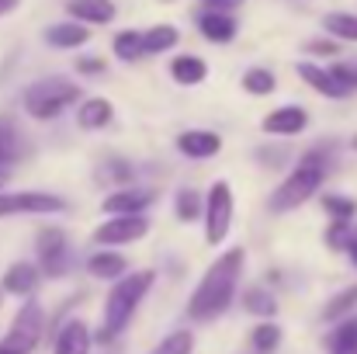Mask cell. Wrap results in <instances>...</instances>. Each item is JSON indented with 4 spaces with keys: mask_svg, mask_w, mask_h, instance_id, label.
<instances>
[{
    "mask_svg": "<svg viewBox=\"0 0 357 354\" xmlns=\"http://www.w3.org/2000/svg\"><path fill=\"white\" fill-rule=\"evenodd\" d=\"M246 264V250L233 246L226 253L215 257V264L202 274V281L195 285L191 299H188V316L195 323H208L219 320L233 302H236V288H239V274Z\"/></svg>",
    "mask_w": 357,
    "mask_h": 354,
    "instance_id": "obj_1",
    "label": "cell"
},
{
    "mask_svg": "<svg viewBox=\"0 0 357 354\" xmlns=\"http://www.w3.org/2000/svg\"><path fill=\"white\" fill-rule=\"evenodd\" d=\"M326 170H330V149L316 146V149L302 153L298 163L291 167V174L271 191V202H267L271 212L281 216V212H291V209L305 205L309 198H316L326 181Z\"/></svg>",
    "mask_w": 357,
    "mask_h": 354,
    "instance_id": "obj_2",
    "label": "cell"
},
{
    "mask_svg": "<svg viewBox=\"0 0 357 354\" xmlns=\"http://www.w3.org/2000/svg\"><path fill=\"white\" fill-rule=\"evenodd\" d=\"M156 285V271H132L112 285V292L105 295V309H101V341H119L125 327L132 323V316L139 313L142 299L149 295V288Z\"/></svg>",
    "mask_w": 357,
    "mask_h": 354,
    "instance_id": "obj_3",
    "label": "cell"
},
{
    "mask_svg": "<svg viewBox=\"0 0 357 354\" xmlns=\"http://www.w3.org/2000/svg\"><path fill=\"white\" fill-rule=\"evenodd\" d=\"M70 105H80V87L66 77H42L24 91V112L38 121L59 118Z\"/></svg>",
    "mask_w": 357,
    "mask_h": 354,
    "instance_id": "obj_4",
    "label": "cell"
},
{
    "mask_svg": "<svg viewBox=\"0 0 357 354\" xmlns=\"http://www.w3.org/2000/svg\"><path fill=\"white\" fill-rule=\"evenodd\" d=\"M42 334H45V313L35 299H24L10 320L7 337L0 341V354H31L38 348Z\"/></svg>",
    "mask_w": 357,
    "mask_h": 354,
    "instance_id": "obj_5",
    "label": "cell"
},
{
    "mask_svg": "<svg viewBox=\"0 0 357 354\" xmlns=\"http://www.w3.org/2000/svg\"><path fill=\"white\" fill-rule=\"evenodd\" d=\"M205 239L212 246L226 243V236L233 230V184L229 181H215L205 195Z\"/></svg>",
    "mask_w": 357,
    "mask_h": 354,
    "instance_id": "obj_6",
    "label": "cell"
},
{
    "mask_svg": "<svg viewBox=\"0 0 357 354\" xmlns=\"http://www.w3.org/2000/svg\"><path fill=\"white\" fill-rule=\"evenodd\" d=\"M38 243V271L42 278H63L73 267V250H70V236L59 226H45L35 236Z\"/></svg>",
    "mask_w": 357,
    "mask_h": 354,
    "instance_id": "obj_7",
    "label": "cell"
},
{
    "mask_svg": "<svg viewBox=\"0 0 357 354\" xmlns=\"http://www.w3.org/2000/svg\"><path fill=\"white\" fill-rule=\"evenodd\" d=\"M66 212V198L52 191H0V219L10 216H59Z\"/></svg>",
    "mask_w": 357,
    "mask_h": 354,
    "instance_id": "obj_8",
    "label": "cell"
},
{
    "mask_svg": "<svg viewBox=\"0 0 357 354\" xmlns=\"http://www.w3.org/2000/svg\"><path fill=\"white\" fill-rule=\"evenodd\" d=\"M149 233V219L146 216H112L105 219L98 230H94V243L101 250L108 246H125V243H135Z\"/></svg>",
    "mask_w": 357,
    "mask_h": 354,
    "instance_id": "obj_9",
    "label": "cell"
},
{
    "mask_svg": "<svg viewBox=\"0 0 357 354\" xmlns=\"http://www.w3.org/2000/svg\"><path fill=\"white\" fill-rule=\"evenodd\" d=\"M156 202V191L153 188H135V184H128V188H119V191H112L105 202H101V212H108V216H146V209Z\"/></svg>",
    "mask_w": 357,
    "mask_h": 354,
    "instance_id": "obj_10",
    "label": "cell"
},
{
    "mask_svg": "<svg viewBox=\"0 0 357 354\" xmlns=\"http://www.w3.org/2000/svg\"><path fill=\"white\" fill-rule=\"evenodd\" d=\"M38 285H42V271H38V264H31V260H14V264L3 271V278H0V292L17 295V299H31Z\"/></svg>",
    "mask_w": 357,
    "mask_h": 354,
    "instance_id": "obj_11",
    "label": "cell"
},
{
    "mask_svg": "<svg viewBox=\"0 0 357 354\" xmlns=\"http://www.w3.org/2000/svg\"><path fill=\"white\" fill-rule=\"evenodd\" d=\"M177 149L188 156V160H212L222 153V135L212 132V128H188L177 135Z\"/></svg>",
    "mask_w": 357,
    "mask_h": 354,
    "instance_id": "obj_12",
    "label": "cell"
},
{
    "mask_svg": "<svg viewBox=\"0 0 357 354\" xmlns=\"http://www.w3.org/2000/svg\"><path fill=\"white\" fill-rule=\"evenodd\" d=\"M91 348H94V334L84 320H66L56 330L52 354H91Z\"/></svg>",
    "mask_w": 357,
    "mask_h": 354,
    "instance_id": "obj_13",
    "label": "cell"
},
{
    "mask_svg": "<svg viewBox=\"0 0 357 354\" xmlns=\"http://www.w3.org/2000/svg\"><path fill=\"white\" fill-rule=\"evenodd\" d=\"M305 125H309V115H305V108H298V105L274 108L271 115H264V121H260V128H264L267 135H298Z\"/></svg>",
    "mask_w": 357,
    "mask_h": 354,
    "instance_id": "obj_14",
    "label": "cell"
},
{
    "mask_svg": "<svg viewBox=\"0 0 357 354\" xmlns=\"http://www.w3.org/2000/svg\"><path fill=\"white\" fill-rule=\"evenodd\" d=\"M66 10L80 24H112L115 14H119L115 0H70Z\"/></svg>",
    "mask_w": 357,
    "mask_h": 354,
    "instance_id": "obj_15",
    "label": "cell"
},
{
    "mask_svg": "<svg viewBox=\"0 0 357 354\" xmlns=\"http://www.w3.org/2000/svg\"><path fill=\"white\" fill-rule=\"evenodd\" d=\"M198 31L208 38V42H215V45H226V42H233L239 31L236 17L233 14H219V10H202L198 14Z\"/></svg>",
    "mask_w": 357,
    "mask_h": 354,
    "instance_id": "obj_16",
    "label": "cell"
},
{
    "mask_svg": "<svg viewBox=\"0 0 357 354\" xmlns=\"http://www.w3.org/2000/svg\"><path fill=\"white\" fill-rule=\"evenodd\" d=\"M295 70H298V77H302V80H305V84L316 91V94H323V98H333V101L347 98V91H344V87L333 80V73H330L326 66H319V63H309V59H305V63H298Z\"/></svg>",
    "mask_w": 357,
    "mask_h": 354,
    "instance_id": "obj_17",
    "label": "cell"
},
{
    "mask_svg": "<svg viewBox=\"0 0 357 354\" xmlns=\"http://www.w3.org/2000/svg\"><path fill=\"white\" fill-rule=\"evenodd\" d=\"M87 274H94L98 281H119L128 274V260L121 257L119 250H98L87 257Z\"/></svg>",
    "mask_w": 357,
    "mask_h": 354,
    "instance_id": "obj_18",
    "label": "cell"
},
{
    "mask_svg": "<svg viewBox=\"0 0 357 354\" xmlns=\"http://www.w3.org/2000/svg\"><path fill=\"white\" fill-rule=\"evenodd\" d=\"M45 42L52 49H80V45L91 42V28L80 24V21H59V24L45 28Z\"/></svg>",
    "mask_w": 357,
    "mask_h": 354,
    "instance_id": "obj_19",
    "label": "cell"
},
{
    "mask_svg": "<svg viewBox=\"0 0 357 354\" xmlns=\"http://www.w3.org/2000/svg\"><path fill=\"white\" fill-rule=\"evenodd\" d=\"M112 118H115V105L108 98H84L77 105V125L87 128V132H98V128L112 125Z\"/></svg>",
    "mask_w": 357,
    "mask_h": 354,
    "instance_id": "obj_20",
    "label": "cell"
},
{
    "mask_svg": "<svg viewBox=\"0 0 357 354\" xmlns=\"http://www.w3.org/2000/svg\"><path fill=\"white\" fill-rule=\"evenodd\" d=\"M170 77H174L181 87H198V84H205V77H208V63H205L202 56H177V59L170 63Z\"/></svg>",
    "mask_w": 357,
    "mask_h": 354,
    "instance_id": "obj_21",
    "label": "cell"
},
{
    "mask_svg": "<svg viewBox=\"0 0 357 354\" xmlns=\"http://www.w3.org/2000/svg\"><path fill=\"white\" fill-rule=\"evenodd\" d=\"M177 42H181V31H177L174 24H153V28L142 31V52H146V56L170 52Z\"/></svg>",
    "mask_w": 357,
    "mask_h": 354,
    "instance_id": "obj_22",
    "label": "cell"
},
{
    "mask_svg": "<svg viewBox=\"0 0 357 354\" xmlns=\"http://www.w3.org/2000/svg\"><path fill=\"white\" fill-rule=\"evenodd\" d=\"M243 309L253 313V316H260V320H274L278 299H274V292H267L264 285H253V288L243 292Z\"/></svg>",
    "mask_w": 357,
    "mask_h": 354,
    "instance_id": "obj_23",
    "label": "cell"
},
{
    "mask_svg": "<svg viewBox=\"0 0 357 354\" xmlns=\"http://www.w3.org/2000/svg\"><path fill=\"white\" fill-rule=\"evenodd\" d=\"M174 209H177V219L181 223H202V216H205V195L195 191V188H181L177 198H174Z\"/></svg>",
    "mask_w": 357,
    "mask_h": 354,
    "instance_id": "obj_24",
    "label": "cell"
},
{
    "mask_svg": "<svg viewBox=\"0 0 357 354\" xmlns=\"http://www.w3.org/2000/svg\"><path fill=\"white\" fill-rule=\"evenodd\" d=\"M354 313H357V285H351V288L337 292V295L326 302L323 320H326V323H340V320H347V316H354Z\"/></svg>",
    "mask_w": 357,
    "mask_h": 354,
    "instance_id": "obj_25",
    "label": "cell"
},
{
    "mask_svg": "<svg viewBox=\"0 0 357 354\" xmlns=\"http://www.w3.org/2000/svg\"><path fill=\"white\" fill-rule=\"evenodd\" d=\"M243 91L253 94V98H267V94L278 91V77H274L267 66H250V70L243 73Z\"/></svg>",
    "mask_w": 357,
    "mask_h": 354,
    "instance_id": "obj_26",
    "label": "cell"
},
{
    "mask_svg": "<svg viewBox=\"0 0 357 354\" xmlns=\"http://www.w3.org/2000/svg\"><path fill=\"white\" fill-rule=\"evenodd\" d=\"M112 52L119 56L121 63H135V59H142V56H146V52H142V31H135V28L119 31V35L112 38Z\"/></svg>",
    "mask_w": 357,
    "mask_h": 354,
    "instance_id": "obj_27",
    "label": "cell"
},
{
    "mask_svg": "<svg viewBox=\"0 0 357 354\" xmlns=\"http://www.w3.org/2000/svg\"><path fill=\"white\" fill-rule=\"evenodd\" d=\"M323 28H326L333 38L357 42V14L354 10H330V14L323 17Z\"/></svg>",
    "mask_w": 357,
    "mask_h": 354,
    "instance_id": "obj_28",
    "label": "cell"
},
{
    "mask_svg": "<svg viewBox=\"0 0 357 354\" xmlns=\"http://www.w3.org/2000/svg\"><path fill=\"white\" fill-rule=\"evenodd\" d=\"M250 344H253V351L257 354L278 351V348H281V327H278L274 320L257 323V327H253V334H250Z\"/></svg>",
    "mask_w": 357,
    "mask_h": 354,
    "instance_id": "obj_29",
    "label": "cell"
},
{
    "mask_svg": "<svg viewBox=\"0 0 357 354\" xmlns=\"http://www.w3.org/2000/svg\"><path fill=\"white\" fill-rule=\"evenodd\" d=\"M21 135L10 121H0V167H10L17 156H21Z\"/></svg>",
    "mask_w": 357,
    "mask_h": 354,
    "instance_id": "obj_30",
    "label": "cell"
},
{
    "mask_svg": "<svg viewBox=\"0 0 357 354\" xmlns=\"http://www.w3.org/2000/svg\"><path fill=\"white\" fill-rule=\"evenodd\" d=\"M323 209L333 223H354L357 216V202L354 198H344V195H323Z\"/></svg>",
    "mask_w": 357,
    "mask_h": 354,
    "instance_id": "obj_31",
    "label": "cell"
},
{
    "mask_svg": "<svg viewBox=\"0 0 357 354\" xmlns=\"http://www.w3.org/2000/svg\"><path fill=\"white\" fill-rule=\"evenodd\" d=\"M191 351H195V334H191V330H174V334H167L149 354H191Z\"/></svg>",
    "mask_w": 357,
    "mask_h": 354,
    "instance_id": "obj_32",
    "label": "cell"
},
{
    "mask_svg": "<svg viewBox=\"0 0 357 354\" xmlns=\"http://www.w3.org/2000/svg\"><path fill=\"white\" fill-rule=\"evenodd\" d=\"M101 177H108L112 184L128 188V181L135 177V170H132V163H125V160H108V163H105V170H101Z\"/></svg>",
    "mask_w": 357,
    "mask_h": 354,
    "instance_id": "obj_33",
    "label": "cell"
},
{
    "mask_svg": "<svg viewBox=\"0 0 357 354\" xmlns=\"http://www.w3.org/2000/svg\"><path fill=\"white\" fill-rule=\"evenodd\" d=\"M330 73L347 94L357 91V63H337V66H330Z\"/></svg>",
    "mask_w": 357,
    "mask_h": 354,
    "instance_id": "obj_34",
    "label": "cell"
},
{
    "mask_svg": "<svg viewBox=\"0 0 357 354\" xmlns=\"http://www.w3.org/2000/svg\"><path fill=\"white\" fill-rule=\"evenodd\" d=\"M351 226H354V223H330V230H326V246H330V250H347Z\"/></svg>",
    "mask_w": 357,
    "mask_h": 354,
    "instance_id": "obj_35",
    "label": "cell"
},
{
    "mask_svg": "<svg viewBox=\"0 0 357 354\" xmlns=\"http://www.w3.org/2000/svg\"><path fill=\"white\" fill-rule=\"evenodd\" d=\"M305 52H312V56H337L340 45L333 38H312V42H305Z\"/></svg>",
    "mask_w": 357,
    "mask_h": 354,
    "instance_id": "obj_36",
    "label": "cell"
},
{
    "mask_svg": "<svg viewBox=\"0 0 357 354\" xmlns=\"http://www.w3.org/2000/svg\"><path fill=\"white\" fill-rule=\"evenodd\" d=\"M77 73H84V77H98V73H105V59L84 56V59H77Z\"/></svg>",
    "mask_w": 357,
    "mask_h": 354,
    "instance_id": "obj_37",
    "label": "cell"
},
{
    "mask_svg": "<svg viewBox=\"0 0 357 354\" xmlns=\"http://www.w3.org/2000/svg\"><path fill=\"white\" fill-rule=\"evenodd\" d=\"M246 0H202V7L205 10H219V14H233V10H239Z\"/></svg>",
    "mask_w": 357,
    "mask_h": 354,
    "instance_id": "obj_38",
    "label": "cell"
},
{
    "mask_svg": "<svg viewBox=\"0 0 357 354\" xmlns=\"http://www.w3.org/2000/svg\"><path fill=\"white\" fill-rule=\"evenodd\" d=\"M326 354H357V341H326Z\"/></svg>",
    "mask_w": 357,
    "mask_h": 354,
    "instance_id": "obj_39",
    "label": "cell"
},
{
    "mask_svg": "<svg viewBox=\"0 0 357 354\" xmlns=\"http://www.w3.org/2000/svg\"><path fill=\"white\" fill-rule=\"evenodd\" d=\"M347 253H351V260H357V223L351 226V239H347Z\"/></svg>",
    "mask_w": 357,
    "mask_h": 354,
    "instance_id": "obj_40",
    "label": "cell"
},
{
    "mask_svg": "<svg viewBox=\"0 0 357 354\" xmlns=\"http://www.w3.org/2000/svg\"><path fill=\"white\" fill-rule=\"evenodd\" d=\"M17 3H21V0H0V17H7L10 10H17Z\"/></svg>",
    "mask_w": 357,
    "mask_h": 354,
    "instance_id": "obj_41",
    "label": "cell"
},
{
    "mask_svg": "<svg viewBox=\"0 0 357 354\" xmlns=\"http://www.w3.org/2000/svg\"><path fill=\"white\" fill-rule=\"evenodd\" d=\"M3 181H7V167H0V184H3Z\"/></svg>",
    "mask_w": 357,
    "mask_h": 354,
    "instance_id": "obj_42",
    "label": "cell"
},
{
    "mask_svg": "<svg viewBox=\"0 0 357 354\" xmlns=\"http://www.w3.org/2000/svg\"><path fill=\"white\" fill-rule=\"evenodd\" d=\"M351 149H354V153H357V135H354V139H351Z\"/></svg>",
    "mask_w": 357,
    "mask_h": 354,
    "instance_id": "obj_43",
    "label": "cell"
},
{
    "mask_svg": "<svg viewBox=\"0 0 357 354\" xmlns=\"http://www.w3.org/2000/svg\"><path fill=\"white\" fill-rule=\"evenodd\" d=\"M0 295H3V292H0Z\"/></svg>",
    "mask_w": 357,
    "mask_h": 354,
    "instance_id": "obj_44",
    "label": "cell"
},
{
    "mask_svg": "<svg viewBox=\"0 0 357 354\" xmlns=\"http://www.w3.org/2000/svg\"><path fill=\"white\" fill-rule=\"evenodd\" d=\"M354 264H357V260H354Z\"/></svg>",
    "mask_w": 357,
    "mask_h": 354,
    "instance_id": "obj_45",
    "label": "cell"
}]
</instances>
